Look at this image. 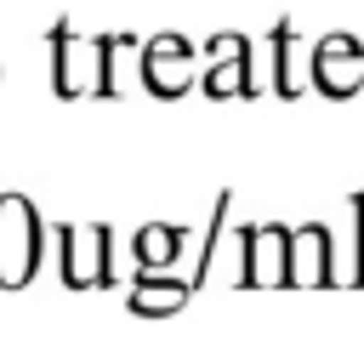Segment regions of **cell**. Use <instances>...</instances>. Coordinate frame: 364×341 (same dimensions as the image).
I'll return each mask as SVG.
<instances>
[{
	"label": "cell",
	"mask_w": 364,
	"mask_h": 341,
	"mask_svg": "<svg viewBox=\"0 0 364 341\" xmlns=\"http://www.w3.org/2000/svg\"><path fill=\"white\" fill-rule=\"evenodd\" d=\"M57 239H63V278L74 290L108 278V227L102 222H68V227H57Z\"/></svg>",
	"instance_id": "cell-2"
},
{
	"label": "cell",
	"mask_w": 364,
	"mask_h": 341,
	"mask_svg": "<svg viewBox=\"0 0 364 341\" xmlns=\"http://www.w3.org/2000/svg\"><path fill=\"white\" fill-rule=\"evenodd\" d=\"M284 91H301L307 85V45L301 40H284V80H279Z\"/></svg>",
	"instance_id": "cell-10"
},
{
	"label": "cell",
	"mask_w": 364,
	"mask_h": 341,
	"mask_svg": "<svg viewBox=\"0 0 364 341\" xmlns=\"http://www.w3.org/2000/svg\"><path fill=\"white\" fill-rule=\"evenodd\" d=\"M330 267H324V227L307 222L290 233V284H324Z\"/></svg>",
	"instance_id": "cell-7"
},
{
	"label": "cell",
	"mask_w": 364,
	"mask_h": 341,
	"mask_svg": "<svg viewBox=\"0 0 364 341\" xmlns=\"http://www.w3.org/2000/svg\"><path fill=\"white\" fill-rule=\"evenodd\" d=\"M176 307H188V284H182V278H142V284L131 290V313L165 318V313H176Z\"/></svg>",
	"instance_id": "cell-8"
},
{
	"label": "cell",
	"mask_w": 364,
	"mask_h": 341,
	"mask_svg": "<svg viewBox=\"0 0 364 341\" xmlns=\"http://www.w3.org/2000/svg\"><path fill=\"white\" fill-rule=\"evenodd\" d=\"M188 80H193L188 45H182L176 34H159V40L148 45V85H154L159 97H176V91H188Z\"/></svg>",
	"instance_id": "cell-6"
},
{
	"label": "cell",
	"mask_w": 364,
	"mask_h": 341,
	"mask_svg": "<svg viewBox=\"0 0 364 341\" xmlns=\"http://www.w3.org/2000/svg\"><path fill=\"white\" fill-rule=\"evenodd\" d=\"M313 68H318V85L330 97H347V91L364 85V51H358L353 34H324L313 45Z\"/></svg>",
	"instance_id": "cell-3"
},
{
	"label": "cell",
	"mask_w": 364,
	"mask_h": 341,
	"mask_svg": "<svg viewBox=\"0 0 364 341\" xmlns=\"http://www.w3.org/2000/svg\"><path fill=\"white\" fill-rule=\"evenodd\" d=\"M40 261V222L23 193H0V284L23 290Z\"/></svg>",
	"instance_id": "cell-1"
},
{
	"label": "cell",
	"mask_w": 364,
	"mask_h": 341,
	"mask_svg": "<svg viewBox=\"0 0 364 341\" xmlns=\"http://www.w3.org/2000/svg\"><path fill=\"white\" fill-rule=\"evenodd\" d=\"M51 57H57V91L63 97H80L85 85H97L108 68H102V45L97 40H80V34H57L51 40Z\"/></svg>",
	"instance_id": "cell-4"
},
{
	"label": "cell",
	"mask_w": 364,
	"mask_h": 341,
	"mask_svg": "<svg viewBox=\"0 0 364 341\" xmlns=\"http://www.w3.org/2000/svg\"><path fill=\"white\" fill-rule=\"evenodd\" d=\"M245 284H290V233L250 227V278Z\"/></svg>",
	"instance_id": "cell-5"
},
{
	"label": "cell",
	"mask_w": 364,
	"mask_h": 341,
	"mask_svg": "<svg viewBox=\"0 0 364 341\" xmlns=\"http://www.w3.org/2000/svg\"><path fill=\"white\" fill-rule=\"evenodd\" d=\"M136 250H142V267H165V261L176 256V227H165V222L142 227V233H136Z\"/></svg>",
	"instance_id": "cell-9"
}]
</instances>
